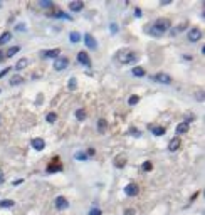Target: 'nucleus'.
Wrapping results in <instances>:
<instances>
[{
	"label": "nucleus",
	"instance_id": "nucleus-1",
	"mask_svg": "<svg viewBox=\"0 0 205 215\" xmlns=\"http://www.w3.org/2000/svg\"><path fill=\"white\" fill-rule=\"evenodd\" d=\"M170 27H171L170 19L162 17V19H156V20L153 22V25H146L145 32L146 34H150V35H155V37H162L165 32L170 30Z\"/></svg>",
	"mask_w": 205,
	"mask_h": 215
},
{
	"label": "nucleus",
	"instance_id": "nucleus-2",
	"mask_svg": "<svg viewBox=\"0 0 205 215\" xmlns=\"http://www.w3.org/2000/svg\"><path fill=\"white\" fill-rule=\"evenodd\" d=\"M116 62L123 64V66H128V64H135L138 61V54L135 51H129V49H121L120 52H116L114 55Z\"/></svg>",
	"mask_w": 205,
	"mask_h": 215
},
{
	"label": "nucleus",
	"instance_id": "nucleus-3",
	"mask_svg": "<svg viewBox=\"0 0 205 215\" xmlns=\"http://www.w3.org/2000/svg\"><path fill=\"white\" fill-rule=\"evenodd\" d=\"M67 66H69V59H67V57H64V55H59V57L54 59V69H56L57 72L64 71Z\"/></svg>",
	"mask_w": 205,
	"mask_h": 215
},
{
	"label": "nucleus",
	"instance_id": "nucleus-4",
	"mask_svg": "<svg viewBox=\"0 0 205 215\" xmlns=\"http://www.w3.org/2000/svg\"><path fill=\"white\" fill-rule=\"evenodd\" d=\"M151 79L155 82H160V84H171V77L168 76L167 72H156L155 76H151Z\"/></svg>",
	"mask_w": 205,
	"mask_h": 215
},
{
	"label": "nucleus",
	"instance_id": "nucleus-5",
	"mask_svg": "<svg viewBox=\"0 0 205 215\" xmlns=\"http://www.w3.org/2000/svg\"><path fill=\"white\" fill-rule=\"evenodd\" d=\"M187 37H188L190 42H197V40H200L202 39V30L198 29V27H192V29L188 30Z\"/></svg>",
	"mask_w": 205,
	"mask_h": 215
},
{
	"label": "nucleus",
	"instance_id": "nucleus-6",
	"mask_svg": "<svg viewBox=\"0 0 205 215\" xmlns=\"http://www.w3.org/2000/svg\"><path fill=\"white\" fill-rule=\"evenodd\" d=\"M54 207H56L57 210H66V208L69 207L67 198H66V197H62V195L56 197V200H54Z\"/></svg>",
	"mask_w": 205,
	"mask_h": 215
},
{
	"label": "nucleus",
	"instance_id": "nucleus-7",
	"mask_svg": "<svg viewBox=\"0 0 205 215\" xmlns=\"http://www.w3.org/2000/svg\"><path fill=\"white\" fill-rule=\"evenodd\" d=\"M77 61H79L84 67H91V57H89V54H88L86 51L77 52Z\"/></svg>",
	"mask_w": 205,
	"mask_h": 215
},
{
	"label": "nucleus",
	"instance_id": "nucleus-8",
	"mask_svg": "<svg viewBox=\"0 0 205 215\" xmlns=\"http://www.w3.org/2000/svg\"><path fill=\"white\" fill-rule=\"evenodd\" d=\"M124 193L128 195V197H136L140 193V187L136 183H128V185L124 187Z\"/></svg>",
	"mask_w": 205,
	"mask_h": 215
},
{
	"label": "nucleus",
	"instance_id": "nucleus-9",
	"mask_svg": "<svg viewBox=\"0 0 205 215\" xmlns=\"http://www.w3.org/2000/svg\"><path fill=\"white\" fill-rule=\"evenodd\" d=\"M84 44H86V47L88 49H93V51H96L98 49V42H96V39L93 37L91 34H84Z\"/></svg>",
	"mask_w": 205,
	"mask_h": 215
},
{
	"label": "nucleus",
	"instance_id": "nucleus-10",
	"mask_svg": "<svg viewBox=\"0 0 205 215\" xmlns=\"http://www.w3.org/2000/svg\"><path fill=\"white\" fill-rule=\"evenodd\" d=\"M62 170V165H61V160H59V156H56L54 160H52V163L47 166V172L52 173V172H61Z\"/></svg>",
	"mask_w": 205,
	"mask_h": 215
},
{
	"label": "nucleus",
	"instance_id": "nucleus-11",
	"mask_svg": "<svg viewBox=\"0 0 205 215\" xmlns=\"http://www.w3.org/2000/svg\"><path fill=\"white\" fill-rule=\"evenodd\" d=\"M188 130H190L188 121H182L177 124V135H185V133H188Z\"/></svg>",
	"mask_w": 205,
	"mask_h": 215
},
{
	"label": "nucleus",
	"instance_id": "nucleus-12",
	"mask_svg": "<svg viewBox=\"0 0 205 215\" xmlns=\"http://www.w3.org/2000/svg\"><path fill=\"white\" fill-rule=\"evenodd\" d=\"M84 9V4L81 0H76V2H69V10L71 12H81Z\"/></svg>",
	"mask_w": 205,
	"mask_h": 215
},
{
	"label": "nucleus",
	"instance_id": "nucleus-13",
	"mask_svg": "<svg viewBox=\"0 0 205 215\" xmlns=\"http://www.w3.org/2000/svg\"><path fill=\"white\" fill-rule=\"evenodd\" d=\"M59 54H61V49H51V51H44L42 57H46V59H56V57H59Z\"/></svg>",
	"mask_w": 205,
	"mask_h": 215
},
{
	"label": "nucleus",
	"instance_id": "nucleus-14",
	"mask_svg": "<svg viewBox=\"0 0 205 215\" xmlns=\"http://www.w3.org/2000/svg\"><path fill=\"white\" fill-rule=\"evenodd\" d=\"M32 148L37 150V151H42L44 148H46V141L42 138H34L32 139Z\"/></svg>",
	"mask_w": 205,
	"mask_h": 215
},
{
	"label": "nucleus",
	"instance_id": "nucleus-15",
	"mask_svg": "<svg viewBox=\"0 0 205 215\" xmlns=\"http://www.w3.org/2000/svg\"><path fill=\"white\" fill-rule=\"evenodd\" d=\"M180 146H182V139L180 138H173V139H170V143H168V150H170V151H177V150H180Z\"/></svg>",
	"mask_w": 205,
	"mask_h": 215
},
{
	"label": "nucleus",
	"instance_id": "nucleus-16",
	"mask_svg": "<svg viewBox=\"0 0 205 215\" xmlns=\"http://www.w3.org/2000/svg\"><path fill=\"white\" fill-rule=\"evenodd\" d=\"M27 64H29V59L27 57H22V59L17 61V64H15V71H22V69H25L27 67Z\"/></svg>",
	"mask_w": 205,
	"mask_h": 215
},
{
	"label": "nucleus",
	"instance_id": "nucleus-17",
	"mask_svg": "<svg viewBox=\"0 0 205 215\" xmlns=\"http://www.w3.org/2000/svg\"><path fill=\"white\" fill-rule=\"evenodd\" d=\"M150 130H151V133H153L155 136H163L165 135V128L163 126H153V124H150Z\"/></svg>",
	"mask_w": 205,
	"mask_h": 215
},
{
	"label": "nucleus",
	"instance_id": "nucleus-18",
	"mask_svg": "<svg viewBox=\"0 0 205 215\" xmlns=\"http://www.w3.org/2000/svg\"><path fill=\"white\" fill-rule=\"evenodd\" d=\"M114 166L116 168H124V166H126V158H124V156H116L114 158Z\"/></svg>",
	"mask_w": 205,
	"mask_h": 215
},
{
	"label": "nucleus",
	"instance_id": "nucleus-19",
	"mask_svg": "<svg viewBox=\"0 0 205 215\" xmlns=\"http://www.w3.org/2000/svg\"><path fill=\"white\" fill-rule=\"evenodd\" d=\"M13 205H15V202H13V200H10V198L0 200V208H12Z\"/></svg>",
	"mask_w": 205,
	"mask_h": 215
},
{
	"label": "nucleus",
	"instance_id": "nucleus-20",
	"mask_svg": "<svg viewBox=\"0 0 205 215\" xmlns=\"http://www.w3.org/2000/svg\"><path fill=\"white\" fill-rule=\"evenodd\" d=\"M10 39H12V34H10L9 30H7V32H4V34L0 35V46H4V44H7L10 40Z\"/></svg>",
	"mask_w": 205,
	"mask_h": 215
},
{
	"label": "nucleus",
	"instance_id": "nucleus-21",
	"mask_svg": "<svg viewBox=\"0 0 205 215\" xmlns=\"http://www.w3.org/2000/svg\"><path fill=\"white\" fill-rule=\"evenodd\" d=\"M131 74H133V76H136V77H143L146 72H145V69H143V67H133Z\"/></svg>",
	"mask_w": 205,
	"mask_h": 215
},
{
	"label": "nucleus",
	"instance_id": "nucleus-22",
	"mask_svg": "<svg viewBox=\"0 0 205 215\" xmlns=\"http://www.w3.org/2000/svg\"><path fill=\"white\" fill-rule=\"evenodd\" d=\"M76 118H77V121H84V119L88 118V113H86V109H77V111H76Z\"/></svg>",
	"mask_w": 205,
	"mask_h": 215
},
{
	"label": "nucleus",
	"instance_id": "nucleus-23",
	"mask_svg": "<svg viewBox=\"0 0 205 215\" xmlns=\"http://www.w3.org/2000/svg\"><path fill=\"white\" fill-rule=\"evenodd\" d=\"M19 51H20V47H19V46H13V47H10L9 51L5 52V57H7V59H9V57H12L13 54H17Z\"/></svg>",
	"mask_w": 205,
	"mask_h": 215
},
{
	"label": "nucleus",
	"instance_id": "nucleus-24",
	"mask_svg": "<svg viewBox=\"0 0 205 215\" xmlns=\"http://www.w3.org/2000/svg\"><path fill=\"white\" fill-rule=\"evenodd\" d=\"M69 40L73 44L79 42V40H81V34H79V32H71V34H69Z\"/></svg>",
	"mask_w": 205,
	"mask_h": 215
},
{
	"label": "nucleus",
	"instance_id": "nucleus-25",
	"mask_svg": "<svg viewBox=\"0 0 205 215\" xmlns=\"http://www.w3.org/2000/svg\"><path fill=\"white\" fill-rule=\"evenodd\" d=\"M24 82V77L22 76H13L12 79H10V86H19Z\"/></svg>",
	"mask_w": 205,
	"mask_h": 215
},
{
	"label": "nucleus",
	"instance_id": "nucleus-26",
	"mask_svg": "<svg viewBox=\"0 0 205 215\" xmlns=\"http://www.w3.org/2000/svg\"><path fill=\"white\" fill-rule=\"evenodd\" d=\"M74 158H76V160H81V161H86L88 160V155H86L84 151H76L74 153Z\"/></svg>",
	"mask_w": 205,
	"mask_h": 215
},
{
	"label": "nucleus",
	"instance_id": "nucleus-27",
	"mask_svg": "<svg viewBox=\"0 0 205 215\" xmlns=\"http://www.w3.org/2000/svg\"><path fill=\"white\" fill-rule=\"evenodd\" d=\"M106 126H108V121H106V119H103V118H101V119L98 121V130L103 133V131L106 130Z\"/></svg>",
	"mask_w": 205,
	"mask_h": 215
},
{
	"label": "nucleus",
	"instance_id": "nucleus-28",
	"mask_svg": "<svg viewBox=\"0 0 205 215\" xmlns=\"http://www.w3.org/2000/svg\"><path fill=\"white\" fill-rule=\"evenodd\" d=\"M39 5H40L42 9H51V7H54V4H52V2H47V0H40Z\"/></svg>",
	"mask_w": 205,
	"mask_h": 215
},
{
	"label": "nucleus",
	"instance_id": "nucleus-29",
	"mask_svg": "<svg viewBox=\"0 0 205 215\" xmlns=\"http://www.w3.org/2000/svg\"><path fill=\"white\" fill-rule=\"evenodd\" d=\"M185 27H187V24H185V22H183V24H180V25L177 27V29H173V30H171V35H177L178 32H182V30H183Z\"/></svg>",
	"mask_w": 205,
	"mask_h": 215
},
{
	"label": "nucleus",
	"instance_id": "nucleus-30",
	"mask_svg": "<svg viewBox=\"0 0 205 215\" xmlns=\"http://www.w3.org/2000/svg\"><path fill=\"white\" fill-rule=\"evenodd\" d=\"M46 119H47V123H56L57 114H56V113H49V114L46 116Z\"/></svg>",
	"mask_w": 205,
	"mask_h": 215
},
{
	"label": "nucleus",
	"instance_id": "nucleus-31",
	"mask_svg": "<svg viewBox=\"0 0 205 215\" xmlns=\"http://www.w3.org/2000/svg\"><path fill=\"white\" fill-rule=\"evenodd\" d=\"M141 168H143V172H150V170H153V163L151 161H145Z\"/></svg>",
	"mask_w": 205,
	"mask_h": 215
},
{
	"label": "nucleus",
	"instance_id": "nucleus-32",
	"mask_svg": "<svg viewBox=\"0 0 205 215\" xmlns=\"http://www.w3.org/2000/svg\"><path fill=\"white\" fill-rule=\"evenodd\" d=\"M138 101H140V96H131L128 99V104L129 106H135V104H138Z\"/></svg>",
	"mask_w": 205,
	"mask_h": 215
},
{
	"label": "nucleus",
	"instance_id": "nucleus-33",
	"mask_svg": "<svg viewBox=\"0 0 205 215\" xmlns=\"http://www.w3.org/2000/svg\"><path fill=\"white\" fill-rule=\"evenodd\" d=\"M128 133H129L131 136H136V138H138V136H141V133H140V130H138V128H129Z\"/></svg>",
	"mask_w": 205,
	"mask_h": 215
},
{
	"label": "nucleus",
	"instance_id": "nucleus-34",
	"mask_svg": "<svg viewBox=\"0 0 205 215\" xmlns=\"http://www.w3.org/2000/svg\"><path fill=\"white\" fill-rule=\"evenodd\" d=\"M77 88V82H76V77H71L69 79V89L73 91V89H76Z\"/></svg>",
	"mask_w": 205,
	"mask_h": 215
},
{
	"label": "nucleus",
	"instance_id": "nucleus-35",
	"mask_svg": "<svg viewBox=\"0 0 205 215\" xmlns=\"http://www.w3.org/2000/svg\"><path fill=\"white\" fill-rule=\"evenodd\" d=\"M124 215H136V210H135V208H126V210H124Z\"/></svg>",
	"mask_w": 205,
	"mask_h": 215
},
{
	"label": "nucleus",
	"instance_id": "nucleus-36",
	"mask_svg": "<svg viewBox=\"0 0 205 215\" xmlns=\"http://www.w3.org/2000/svg\"><path fill=\"white\" fill-rule=\"evenodd\" d=\"M89 215H101V210H99V208H91Z\"/></svg>",
	"mask_w": 205,
	"mask_h": 215
},
{
	"label": "nucleus",
	"instance_id": "nucleus-37",
	"mask_svg": "<svg viewBox=\"0 0 205 215\" xmlns=\"http://www.w3.org/2000/svg\"><path fill=\"white\" fill-rule=\"evenodd\" d=\"M9 72H10V67H5L4 71L0 72V79H2V77H5V76H7V74H9Z\"/></svg>",
	"mask_w": 205,
	"mask_h": 215
},
{
	"label": "nucleus",
	"instance_id": "nucleus-38",
	"mask_svg": "<svg viewBox=\"0 0 205 215\" xmlns=\"http://www.w3.org/2000/svg\"><path fill=\"white\" fill-rule=\"evenodd\" d=\"M197 101L204 103V91H198V93H197Z\"/></svg>",
	"mask_w": 205,
	"mask_h": 215
},
{
	"label": "nucleus",
	"instance_id": "nucleus-39",
	"mask_svg": "<svg viewBox=\"0 0 205 215\" xmlns=\"http://www.w3.org/2000/svg\"><path fill=\"white\" fill-rule=\"evenodd\" d=\"M15 30H17V32H24V30H25V25H24V24H19V25L15 27Z\"/></svg>",
	"mask_w": 205,
	"mask_h": 215
},
{
	"label": "nucleus",
	"instance_id": "nucleus-40",
	"mask_svg": "<svg viewBox=\"0 0 205 215\" xmlns=\"http://www.w3.org/2000/svg\"><path fill=\"white\" fill-rule=\"evenodd\" d=\"M94 153H96V150H94V148H88V153H86V155H88V158H89V156H93Z\"/></svg>",
	"mask_w": 205,
	"mask_h": 215
},
{
	"label": "nucleus",
	"instance_id": "nucleus-41",
	"mask_svg": "<svg viewBox=\"0 0 205 215\" xmlns=\"http://www.w3.org/2000/svg\"><path fill=\"white\" fill-rule=\"evenodd\" d=\"M4 181H5V175L2 172V168H0V183H4Z\"/></svg>",
	"mask_w": 205,
	"mask_h": 215
},
{
	"label": "nucleus",
	"instance_id": "nucleus-42",
	"mask_svg": "<svg viewBox=\"0 0 205 215\" xmlns=\"http://www.w3.org/2000/svg\"><path fill=\"white\" fill-rule=\"evenodd\" d=\"M5 59H7V57H5V52H0V62H4Z\"/></svg>",
	"mask_w": 205,
	"mask_h": 215
},
{
	"label": "nucleus",
	"instance_id": "nucleus-43",
	"mask_svg": "<svg viewBox=\"0 0 205 215\" xmlns=\"http://www.w3.org/2000/svg\"><path fill=\"white\" fill-rule=\"evenodd\" d=\"M135 15H136V17H141V9H135Z\"/></svg>",
	"mask_w": 205,
	"mask_h": 215
},
{
	"label": "nucleus",
	"instance_id": "nucleus-44",
	"mask_svg": "<svg viewBox=\"0 0 205 215\" xmlns=\"http://www.w3.org/2000/svg\"><path fill=\"white\" fill-rule=\"evenodd\" d=\"M111 32H113V34H116V32H118V27H116L114 24H113V25H111Z\"/></svg>",
	"mask_w": 205,
	"mask_h": 215
},
{
	"label": "nucleus",
	"instance_id": "nucleus-45",
	"mask_svg": "<svg viewBox=\"0 0 205 215\" xmlns=\"http://www.w3.org/2000/svg\"><path fill=\"white\" fill-rule=\"evenodd\" d=\"M0 7H2V2H0Z\"/></svg>",
	"mask_w": 205,
	"mask_h": 215
}]
</instances>
